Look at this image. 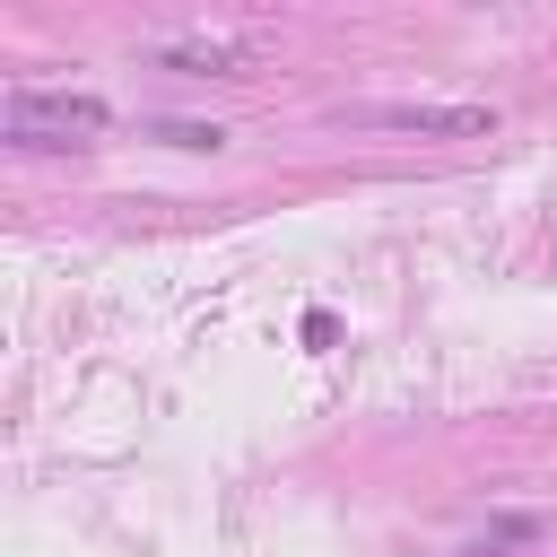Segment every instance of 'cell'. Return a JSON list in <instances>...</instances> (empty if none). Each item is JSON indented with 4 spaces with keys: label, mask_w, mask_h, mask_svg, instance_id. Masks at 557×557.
Wrapping results in <instances>:
<instances>
[{
    "label": "cell",
    "mask_w": 557,
    "mask_h": 557,
    "mask_svg": "<svg viewBox=\"0 0 557 557\" xmlns=\"http://www.w3.org/2000/svg\"><path fill=\"white\" fill-rule=\"evenodd\" d=\"M357 131H400V139H496V104H444V96H400V104H357Z\"/></svg>",
    "instance_id": "2"
},
{
    "label": "cell",
    "mask_w": 557,
    "mask_h": 557,
    "mask_svg": "<svg viewBox=\"0 0 557 557\" xmlns=\"http://www.w3.org/2000/svg\"><path fill=\"white\" fill-rule=\"evenodd\" d=\"M252 35H165V44H148V61L157 70H183V78H235V70H252Z\"/></svg>",
    "instance_id": "3"
},
{
    "label": "cell",
    "mask_w": 557,
    "mask_h": 557,
    "mask_svg": "<svg viewBox=\"0 0 557 557\" xmlns=\"http://www.w3.org/2000/svg\"><path fill=\"white\" fill-rule=\"evenodd\" d=\"M531 540H540V513H505L470 540V557H505V548H531Z\"/></svg>",
    "instance_id": "4"
},
{
    "label": "cell",
    "mask_w": 557,
    "mask_h": 557,
    "mask_svg": "<svg viewBox=\"0 0 557 557\" xmlns=\"http://www.w3.org/2000/svg\"><path fill=\"white\" fill-rule=\"evenodd\" d=\"M139 131H148V139H165V148H226V131H218V122H165V113H148Z\"/></svg>",
    "instance_id": "5"
},
{
    "label": "cell",
    "mask_w": 557,
    "mask_h": 557,
    "mask_svg": "<svg viewBox=\"0 0 557 557\" xmlns=\"http://www.w3.org/2000/svg\"><path fill=\"white\" fill-rule=\"evenodd\" d=\"M0 122H9V148L35 157V148H87L96 131H113V104L87 87H9Z\"/></svg>",
    "instance_id": "1"
}]
</instances>
